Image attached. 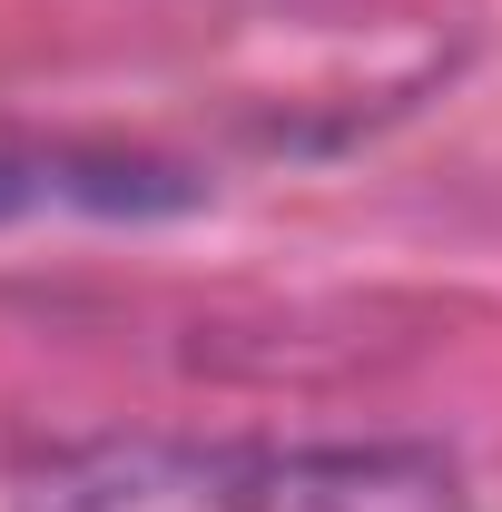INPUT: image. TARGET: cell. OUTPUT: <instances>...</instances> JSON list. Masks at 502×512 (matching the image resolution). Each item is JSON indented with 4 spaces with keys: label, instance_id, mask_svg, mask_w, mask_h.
Segmentation results:
<instances>
[{
    "label": "cell",
    "instance_id": "2",
    "mask_svg": "<svg viewBox=\"0 0 502 512\" xmlns=\"http://www.w3.org/2000/svg\"><path fill=\"white\" fill-rule=\"evenodd\" d=\"M256 512H463V483L424 444H296L266 453Z\"/></svg>",
    "mask_w": 502,
    "mask_h": 512
},
{
    "label": "cell",
    "instance_id": "1",
    "mask_svg": "<svg viewBox=\"0 0 502 512\" xmlns=\"http://www.w3.org/2000/svg\"><path fill=\"white\" fill-rule=\"evenodd\" d=\"M256 444H178V434H109V444L40 453L10 512H256Z\"/></svg>",
    "mask_w": 502,
    "mask_h": 512
}]
</instances>
